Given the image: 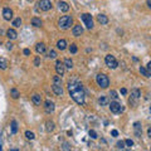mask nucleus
Here are the masks:
<instances>
[{
	"instance_id": "obj_20",
	"label": "nucleus",
	"mask_w": 151,
	"mask_h": 151,
	"mask_svg": "<svg viewBox=\"0 0 151 151\" xmlns=\"http://www.w3.org/2000/svg\"><path fill=\"white\" fill-rule=\"evenodd\" d=\"M6 37L9 38V39H15L16 37H18V34H16V31L14 29H8L6 30Z\"/></svg>"
},
{
	"instance_id": "obj_44",
	"label": "nucleus",
	"mask_w": 151,
	"mask_h": 151,
	"mask_svg": "<svg viewBox=\"0 0 151 151\" xmlns=\"http://www.w3.org/2000/svg\"><path fill=\"white\" fill-rule=\"evenodd\" d=\"M147 135L149 137H151V127H149V130H147Z\"/></svg>"
},
{
	"instance_id": "obj_29",
	"label": "nucleus",
	"mask_w": 151,
	"mask_h": 151,
	"mask_svg": "<svg viewBox=\"0 0 151 151\" xmlns=\"http://www.w3.org/2000/svg\"><path fill=\"white\" fill-rule=\"evenodd\" d=\"M63 63H64V66H66V67H67L68 69H71V68H73V62H72V60L69 59V58H67V59H64V62H63Z\"/></svg>"
},
{
	"instance_id": "obj_41",
	"label": "nucleus",
	"mask_w": 151,
	"mask_h": 151,
	"mask_svg": "<svg viewBox=\"0 0 151 151\" xmlns=\"http://www.w3.org/2000/svg\"><path fill=\"white\" fill-rule=\"evenodd\" d=\"M111 135L112 136H118V131H117V130H112V131H111Z\"/></svg>"
},
{
	"instance_id": "obj_40",
	"label": "nucleus",
	"mask_w": 151,
	"mask_h": 151,
	"mask_svg": "<svg viewBox=\"0 0 151 151\" xmlns=\"http://www.w3.org/2000/svg\"><path fill=\"white\" fill-rule=\"evenodd\" d=\"M6 48H8L9 50L13 49V43H12V42H8V43H6Z\"/></svg>"
},
{
	"instance_id": "obj_23",
	"label": "nucleus",
	"mask_w": 151,
	"mask_h": 151,
	"mask_svg": "<svg viewBox=\"0 0 151 151\" xmlns=\"http://www.w3.org/2000/svg\"><path fill=\"white\" fill-rule=\"evenodd\" d=\"M98 102H100V105L101 106H107L108 105V97H106V96H101L100 98H98Z\"/></svg>"
},
{
	"instance_id": "obj_5",
	"label": "nucleus",
	"mask_w": 151,
	"mask_h": 151,
	"mask_svg": "<svg viewBox=\"0 0 151 151\" xmlns=\"http://www.w3.org/2000/svg\"><path fill=\"white\" fill-rule=\"evenodd\" d=\"M81 18H82L84 25H86L88 29H92V28H93V19H92V15L88 14V13H84V14L81 15Z\"/></svg>"
},
{
	"instance_id": "obj_39",
	"label": "nucleus",
	"mask_w": 151,
	"mask_h": 151,
	"mask_svg": "<svg viewBox=\"0 0 151 151\" xmlns=\"http://www.w3.org/2000/svg\"><path fill=\"white\" fill-rule=\"evenodd\" d=\"M23 53H24V56H29V54H30V49H28V48H25V49L23 50Z\"/></svg>"
},
{
	"instance_id": "obj_43",
	"label": "nucleus",
	"mask_w": 151,
	"mask_h": 151,
	"mask_svg": "<svg viewBox=\"0 0 151 151\" xmlns=\"http://www.w3.org/2000/svg\"><path fill=\"white\" fill-rule=\"evenodd\" d=\"M147 69H149V71H151V60L147 63Z\"/></svg>"
},
{
	"instance_id": "obj_31",
	"label": "nucleus",
	"mask_w": 151,
	"mask_h": 151,
	"mask_svg": "<svg viewBox=\"0 0 151 151\" xmlns=\"http://www.w3.org/2000/svg\"><path fill=\"white\" fill-rule=\"evenodd\" d=\"M13 25H14L15 28H19V27L21 25V19H20V18L14 19V20H13Z\"/></svg>"
},
{
	"instance_id": "obj_47",
	"label": "nucleus",
	"mask_w": 151,
	"mask_h": 151,
	"mask_svg": "<svg viewBox=\"0 0 151 151\" xmlns=\"http://www.w3.org/2000/svg\"><path fill=\"white\" fill-rule=\"evenodd\" d=\"M28 1H31V0H28Z\"/></svg>"
},
{
	"instance_id": "obj_11",
	"label": "nucleus",
	"mask_w": 151,
	"mask_h": 151,
	"mask_svg": "<svg viewBox=\"0 0 151 151\" xmlns=\"http://www.w3.org/2000/svg\"><path fill=\"white\" fill-rule=\"evenodd\" d=\"M3 16H4L5 20H10V19L13 18V10H12L10 8H5V9L3 10Z\"/></svg>"
},
{
	"instance_id": "obj_27",
	"label": "nucleus",
	"mask_w": 151,
	"mask_h": 151,
	"mask_svg": "<svg viewBox=\"0 0 151 151\" xmlns=\"http://www.w3.org/2000/svg\"><path fill=\"white\" fill-rule=\"evenodd\" d=\"M10 94H12V97H13L14 100H16V98H19V96H20L19 91H18V90H15V88H12V90H10Z\"/></svg>"
},
{
	"instance_id": "obj_22",
	"label": "nucleus",
	"mask_w": 151,
	"mask_h": 151,
	"mask_svg": "<svg viewBox=\"0 0 151 151\" xmlns=\"http://www.w3.org/2000/svg\"><path fill=\"white\" fill-rule=\"evenodd\" d=\"M8 66H9L8 60L5 59V58H3V57H0V69H6Z\"/></svg>"
},
{
	"instance_id": "obj_12",
	"label": "nucleus",
	"mask_w": 151,
	"mask_h": 151,
	"mask_svg": "<svg viewBox=\"0 0 151 151\" xmlns=\"http://www.w3.org/2000/svg\"><path fill=\"white\" fill-rule=\"evenodd\" d=\"M82 33H83V28L79 25V24H77L73 27V29H72V34L74 35V37H79V35H82Z\"/></svg>"
},
{
	"instance_id": "obj_10",
	"label": "nucleus",
	"mask_w": 151,
	"mask_h": 151,
	"mask_svg": "<svg viewBox=\"0 0 151 151\" xmlns=\"http://www.w3.org/2000/svg\"><path fill=\"white\" fill-rule=\"evenodd\" d=\"M54 103L50 101V100H47L44 102V111L47 112V113H53L54 112Z\"/></svg>"
},
{
	"instance_id": "obj_32",
	"label": "nucleus",
	"mask_w": 151,
	"mask_h": 151,
	"mask_svg": "<svg viewBox=\"0 0 151 151\" xmlns=\"http://www.w3.org/2000/svg\"><path fill=\"white\" fill-rule=\"evenodd\" d=\"M25 136H27V138H29V140H34V132H31V131H25Z\"/></svg>"
},
{
	"instance_id": "obj_46",
	"label": "nucleus",
	"mask_w": 151,
	"mask_h": 151,
	"mask_svg": "<svg viewBox=\"0 0 151 151\" xmlns=\"http://www.w3.org/2000/svg\"><path fill=\"white\" fill-rule=\"evenodd\" d=\"M10 151H19L18 149H13V150H10Z\"/></svg>"
},
{
	"instance_id": "obj_30",
	"label": "nucleus",
	"mask_w": 151,
	"mask_h": 151,
	"mask_svg": "<svg viewBox=\"0 0 151 151\" xmlns=\"http://www.w3.org/2000/svg\"><path fill=\"white\" fill-rule=\"evenodd\" d=\"M48 58H50V59L57 58V52H56V50H53V49H50V50L48 52Z\"/></svg>"
},
{
	"instance_id": "obj_19",
	"label": "nucleus",
	"mask_w": 151,
	"mask_h": 151,
	"mask_svg": "<svg viewBox=\"0 0 151 151\" xmlns=\"http://www.w3.org/2000/svg\"><path fill=\"white\" fill-rule=\"evenodd\" d=\"M57 48L59 49V50H64L66 48H67V42L64 40V39H60L57 42Z\"/></svg>"
},
{
	"instance_id": "obj_4",
	"label": "nucleus",
	"mask_w": 151,
	"mask_h": 151,
	"mask_svg": "<svg viewBox=\"0 0 151 151\" xmlns=\"http://www.w3.org/2000/svg\"><path fill=\"white\" fill-rule=\"evenodd\" d=\"M105 62H106V66H107L108 68H112V69L117 68V66H118V63H117L116 58H115L113 56H111V54H107V56H106Z\"/></svg>"
},
{
	"instance_id": "obj_9",
	"label": "nucleus",
	"mask_w": 151,
	"mask_h": 151,
	"mask_svg": "<svg viewBox=\"0 0 151 151\" xmlns=\"http://www.w3.org/2000/svg\"><path fill=\"white\" fill-rule=\"evenodd\" d=\"M56 71H57L58 76H63L64 72H66V66H64V63L60 62L59 59L56 62Z\"/></svg>"
},
{
	"instance_id": "obj_17",
	"label": "nucleus",
	"mask_w": 151,
	"mask_h": 151,
	"mask_svg": "<svg viewBox=\"0 0 151 151\" xmlns=\"http://www.w3.org/2000/svg\"><path fill=\"white\" fill-rule=\"evenodd\" d=\"M97 20H98L102 25H106V24L108 23V18H107L105 14H100L98 16H97Z\"/></svg>"
},
{
	"instance_id": "obj_45",
	"label": "nucleus",
	"mask_w": 151,
	"mask_h": 151,
	"mask_svg": "<svg viewBox=\"0 0 151 151\" xmlns=\"http://www.w3.org/2000/svg\"><path fill=\"white\" fill-rule=\"evenodd\" d=\"M147 5H149V8L151 9V0H147Z\"/></svg>"
},
{
	"instance_id": "obj_42",
	"label": "nucleus",
	"mask_w": 151,
	"mask_h": 151,
	"mask_svg": "<svg viewBox=\"0 0 151 151\" xmlns=\"http://www.w3.org/2000/svg\"><path fill=\"white\" fill-rule=\"evenodd\" d=\"M121 93H122V94H126V93H127V90H126V88H121Z\"/></svg>"
},
{
	"instance_id": "obj_21",
	"label": "nucleus",
	"mask_w": 151,
	"mask_h": 151,
	"mask_svg": "<svg viewBox=\"0 0 151 151\" xmlns=\"http://www.w3.org/2000/svg\"><path fill=\"white\" fill-rule=\"evenodd\" d=\"M140 73L144 76V77H146V78H149V77H151V73L150 71L147 69V68H145V67H140Z\"/></svg>"
},
{
	"instance_id": "obj_48",
	"label": "nucleus",
	"mask_w": 151,
	"mask_h": 151,
	"mask_svg": "<svg viewBox=\"0 0 151 151\" xmlns=\"http://www.w3.org/2000/svg\"><path fill=\"white\" fill-rule=\"evenodd\" d=\"M150 111H151V107H150Z\"/></svg>"
},
{
	"instance_id": "obj_8",
	"label": "nucleus",
	"mask_w": 151,
	"mask_h": 151,
	"mask_svg": "<svg viewBox=\"0 0 151 151\" xmlns=\"http://www.w3.org/2000/svg\"><path fill=\"white\" fill-rule=\"evenodd\" d=\"M110 108H111V112H113V113H121L122 111H123V107L117 102V101H113V102H111V105H110Z\"/></svg>"
},
{
	"instance_id": "obj_1",
	"label": "nucleus",
	"mask_w": 151,
	"mask_h": 151,
	"mask_svg": "<svg viewBox=\"0 0 151 151\" xmlns=\"http://www.w3.org/2000/svg\"><path fill=\"white\" fill-rule=\"evenodd\" d=\"M68 92H69V96L72 97V100L74 101L78 105H84V90H83V86L82 83L77 79L73 78L68 82Z\"/></svg>"
},
{
	"instance_id": "obj_26",
	"label": "nucleus",
	"mask_w": 151,
	"mask_h": 151,
	"mask_svg": "<svg viewBox=\"0 0 151 151\" xmlns=\"http://www.w3.org/2000/svg\"><path fill=\"white\" fill-rule=\"evenodd\" d=\"M53 84H56V86H62V78H60V76H54V77H53Z\"/></svg>"
},
{
	"instance_id": "obj_6",
	"label": "nucleus",
	"mask_w": 151,
	"mask_h": 151,
	"mask_svg": "<svg viewBox=\"0 0 151 151\" xmlns=\"http://www.w3.org/2000/svg\"><path fill=\"white\" fill-rule=\"evenodd\" d=\"M38 8L42 12H48L52 9V1L50 0H39L38 1Z\"/></svg>"
},
{
	"instance_id": "obj_36",
	"label": "nucleus",
	"mask_w": 151,
	"mask_h": 151,
	"mask_svg": "<svg viewBox=\"0 0 151 151\" xmlns=\"http://www.w3.org/2000/svg\"><path fill=\"white\" fill-rule=\"evenodd\" d=\"M88 134H90V136L92 137V138H97V132H96L94 130H90Z\"/></svg>"
},
{
	"instance_id": "obj_38",
	"label": "nucleus",
	"mask_w": 151,
	"mask_h": 151,
	"mask_svg": "<svg viewBox=\"0 0 151 151\" xmlns=\"http://www.w3.org/2000/svg\"><path fill=\"white\" fill-rule=\"evenodd\" d=\"M34 66H35V67H39V66H40V58H39V57H37V58L34 59Z\"/></svg>"
},
{
	"instance_id": "obj_37",
	"label": "nucleus",
	"mask_w": 151,
	"mask_h": 151,
	"mask_svg": "<svg viewBox=\"0 0 151 151\" xmlns=\"http://www.w3.org/2000/svg\"><path fill=\"white\" fill-rule=\"evenodd\" d=\"M125 144H126L128 147H131V146L134 145V141H132V140H130V138H127V140H125Z\"/></svg>"
},
{
	"instance_id": "obj_3",
	"label": "nucleus",
	"mask_w": 151,
	"mask_h": 151,
	"mask_svg": "<svg viewBox=\"0 0 151 151\" xmlns=\"http://www.w3.org/2000/svg\"><path fill=\"white\" fill-rule=\"evenodd\" d=\"M96 81H97V84H98L101 88H107V87L110 86V79H108V77L106 74H103V73L97 74Z\"/></svg>"
},
{
	"instance_id": "obj_16",
	"label": "nucleus",
	"mask_w": 151,
	"mask_h": 151,
	"mask_svg": "<svg viewBox=\"0 0 151 151\" xmlns=\"http://www.w3.org/2000/svg\"><path fill=\"white\" fill-rule=\"evenodd\" d=\"M52 90H53V92H54L57 96H62V94H63V88H62V86H56V84H53V86H52Z\"/></svg>"
},
{
	"instance_id": "obj_35",
	"label": "nucleus",
	"mask_w": 151,
	"mask_h": 151,
	"mask_svg": "<svg viewBox=\"0 0 151 151\" xmlns=\"http://www.w3.org/2000/svg\"><path fill=\"white\" fill-rule=\"evenodd\" d=\"M110 96H111L113 100H117V98H118V96H117L116 91H111V92H110Z\"/></svg>"
},
{
	"instance_id": "obj_25",
	"label": "nucleus",
	"mask_w": 151,
	"mask_h": 151,
	"mask_svg": "<svg viewBox=\"0 0 151 151\" xmlns=\"http://www.w3.org/2000/svg\"><path fill=\"white\" fill-rule=\"evenodd\" d=\"M45 128H47V132H52L53 130H54V122H52V121H48L47 123H45Z\"/></svg>"
},
{
	"instance_id": "obj_28",
	"label": "nucleus",
	"mask_w": 151,
	"mask_h": 151,
	"mask_svg": "<svg viewBox=\"0 0 151 151\" xmlns=\"http://www.w3.org/2000/svg\"><path fill=\"white\" fill-rule=\"evenodd\" d=\"M18 132V123H16V121L13 120L12 121V134L14 135V134H16Z\"/></svg>"
},
{
	"instance_id": "obj_2",
	"label": "nucleus",
	"mask_w": 151,
	"mask_h": 151,
	"mask_svg": "<svg viewBox=\"0 0 151 151\" xmlns=\"http://www.w3.org/2000/svg\"><path fill=\"white\" fill-rule=\"evenodd\" d=\"M72 23H73V18L69 16V15H64V16H62V18L59 19L58 27H59L62 30H67V29L71 28Z\"/></svg>"
},
{
	"instance_id": "obj_13",
	"label": "nucleus",
	"mask_w": 151,
	"mask_h": 151,
	"mask_svg": "<svg viewBox=\"0 0 151 151\" xmlns=\"http://www.w3.org/2000/svg\"><path fill=\"white\" fill-rule=\"evenodd\" d=\"M134 130H135V135L137 136V137H141V132H142L141 122H135V123H134Z\"/></svg>"
},
{
	"instance_id": "obj_15",
	"label": "nucleus",
	"mask_w": 151,
	"mask_h": 151,
	"mask_svg": "<svg viewBox=\"0 0 151 151\" xmlns=\"http://www.w3.org/2000/svg\"><path fill=\"white\" fill-rule=\"evenodd\" d=\"M58 9H59L60 12H64V13H66V12L69 10V5H68L66 1H59V3H58Z\"/></svg>"
},
{
	"instance_id": "obj_34",
	"label": "nucleus",
	"mask_w": 151,
	"mask_h": 151,
	"mask_svg": "<svg viewBox=\"0 0 151 151\" xmlns=\"http://www.w3.org/2000/svg\"><path fill=\"white\" fill-rule=\"evenodd\" d=\"M125 145H126V144H125V141H118V142L116 144V146H117L120 150H123V149H125Z\"/></svg>"
},
{
	"instance_id": "obj_18",
	"label": "nucleus",
	"mask_w": 151,
	"mask_h": 151,
	"mask_svg": "<svg viewBox=\"0 0 151 151\" xmlns=\"http://www.w3.org/2000/svg\"><path fill=\"white\" fill-rule=\"evenodd\" d=\"M35 50H37V53H39V54L44 53L45 52V44L44 43H38V44L35 45Z\"/></svg>"
},
{
	"instance_id": "obj_14",
	"label": "nucleus",
	"mask_w": 151,
	"mask_h": 151,
	"mask_svg": "<svg viewBox=\"0 0 151 151\" xmlns=\"http://www.w3.org/2000/svg\"><path fill=\"white\" fill-rule=\"evenodd\" d=\"M31 101H33V103L35 106H40L42 105V96L38 94V93H35V94L31 96Z\"/></svg>"
},
{
	"instance_id": "obj_33",
	"label": "nucleus",
	"mask_w": 151,
	"mask_h": 151,
	"mask_svg": "<svg viewBox=\"0 0 151 151\" xmlns=\"http://www.w3.org/2000/svg\"><path fill=\"white\" fill-rule=\"evenodd\" d=\"M77 50H78V48H77V45H76L74 43H73V44H71V47H69V52L74 54V53H77Z\"/></svg>"
},
{
	"instance_id": "obj_24",
	"label": "nucleus",
	"mask_w": 151,
	"mask_h": 151,
	"mask_svg": "<svg viewBox=\"0 0 151 151\" xmlns=\"http://www.w3.org/2000/svg\"><path fill=\"white\" fill-rule=\"evenodd\" d=\"M31 25L39 28V27H42V20H40L39 18H33V19H31Z\"/></svg>"
},
{
	"instance_id": "obj_7",
	"label": "nucleus",
	"mask_w": 151,
	"mask_h": 151,
	"mask_svg": "<svg viewBox=\"0 0 151 151\" xmlns=\"http://www.w3.org/2000/svg\"><path fill=\"white\" fill-rule=\"evenodd\" d=\"M140 96H141V91L138 90V88H134V90L131 91L130 103H134V105H136V102H137V100L140 98Z\"/></svg>"
}]
</instances>
